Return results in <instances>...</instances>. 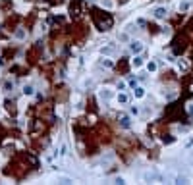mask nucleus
Returning <instances> with one entry per match:
<instances>
[{
    "label": "nucleus",
    "mask_w": 193,
    "mask_h": 185,
    "mask_svg": "<svg viewBox=\"0 0 193 185\" xmlns=\"http://www.w3.org/2000/svg\"><path fill=\"white\" fill-rule=\"evenodd\" d=\"M153 14H155L156 19H164L168 12H166V8H155V12H153Z\"/></svg>",
    "instance_id": "nucleus-6"
},
{
    "label": "nucleus",
    "mask_w": 193,
    "mask_h": 185,
    "mask_svg": "<svg viewBox=\"0 0 193 185\" xmlns=\"http://www.w3.org/2000/svg\"><path fill=\"white\" fill-rule=\"evenodd\" d=\"M147 69H149V71H155V69H156V64H155V62H149V64H147Z\"/></svg>",
    "instance_id": "nucleus-17"
},
{
    "label": "nucleus",
    "mask_w": 193,
    "mask_h": 185,
    "mask_svg": "<svg viewBox=\"0 0 193 185\" xmlns=\"http://www.w3.org/2000/svg\"><path fill=\"white\" fill-rule=\"evenodd\" d=\"M33 133H39V131H45V124H43L41 120H35L33 121V127H31Z\"/></svg>",
    "instance_id": "nucleus-5"
},
{
    "label": "nucleus",
    "mask_w": 193,
    "mask_h": 185,
    "mask_svg": "<svg viewBox=\"0 0 193 185\" xmlns=\"http://www.w3.org/2000/svg\"><path fill=\"white\" fill-rule=\"evenodd\" d=\"M23 92H25V95H33V87L31 85H25V87H23Z\"/></svg>",
    "instance_id": "nucleus-16"
},
{
    "label": "nucleus",
    "mask_w": 193,
    "mask_h": 185,
    "mask_svg": "<svg viewBox=\"0 0 193 185\" xmlns=\"http://www.w3.org/2000/svg\"><path fill=\"white\" fill-rule=\"evenodd\" d=\"M189 116L193 118V104H191V108H189Z\"/></svg>",
    "instance_id": "nucleus-23"
},
{
    "label": "nucleus",
    "mask_w": 193,
    "mask_h": 185,
    "mask_svg": "<svg viewBox=\"0 0 193 185\" xmlns=\"http://www.w3.org/2000/svg\"><path fill=\"white\" fill-rule=\"evenodd\" d=\"M16 37H18V39H23V37H25V31L18 29V31H16Z\"/></svg>",
    "instance_id": "nucleus-18"
},
{
    "label": "nucleus",
    "mask_w": 193,
    "mask_h": 185,
    "mask_svg": "<svg viewBox=\"0 0 193 185\" xmlns=\"http://www.w3.org/2000/svg\"><path fill=\"white\" fill-rule=\"evenodd\" d=\"M50 2H52V4H56V2H58V4H60V2H62V0H50Z\"/></svg>",
    "instance_id": "nucleus-24"
},
{
    "label": "nucleus",
    "mask_w": 193,
    "mask_h": 185,
    "mask_svg": "<svg viewBox=\"0 0 193 185\" xmlns=\"http://www.w3.org/2000/svg\"><path fill=\"white\" fill-rule=\"evenodd\" d=\"M185 91H187L189 95H193V77H187V87H185Z\"/></svg>",
    "instance_id": "nucleus-10"
},
{
    "label": "nucleus",
    "mask_w": 193,
    "mask_h": 185,
    "mask_svg": "<svg viewBox=\"0 0 193 185\" xmlns=\"http://www.w3.org/2000/svg\"><path fill=\"white\" fill-rule=\"evenodd\" d=\"M131 114H139V108L137 106H131Z\"/></svg>",
    "instance_id": "nucleus-22"
},
{
    "label": "nucleus",
    "mask_w": 193,
    "mask_h": 185,
    "mask_svg": "<svg viewBox=\"0 0 193 185\" xmlns=\"http://www.w3.org/2000/svg\"><path fill=\"white\" fill-rule=\"evenodd\" d=\"M93 21H95L97 29H101V31H108L114 25V18L102 10H93Z\"/></svg>",
    "instance_id": "nucleus-1"
},
{
    "label": "nucleus",
    "mask_w": 193,
    "mask_h": 185,
    "mask_svg": "<svg viewBox=\"0 0 193 185\" xmlns=\"http://www.w3.org/2000/svg\"><path fill=\"white\" fill-rule=\"evenodd\" d=\"M102 52H106V54H110V52H114V46H108V48H102Z\"/></svg>",
    "instance_id": "nucleus-21"
},
{
    "label": "nucleus",
    "mask_w": 193,
    "mask_h": 185,
    "mask_svg": "<svg viewBox=\"0 0 193 185\" xmlns=\"http://www.w3.org/2000/svg\"><path fill=\"white\" fill-rule=\"evenodd\" d=\"M162 143H166V145L174 143V137H172V135H162Z\"/></svg>",
    "instance_id": "nucleus-11"
},
{
    "label": "nucleus",
    "mask_w": 193,
    "mask_h": 185,
    "mask_svg": "<svg viewBox=\"0 0 193 185\" xmlns=\"http://www.w3.org/2000/svg\"><path fill=\"white\" fill-rule=\"evenodd\" d=\"M143 179L151 181V183H162V181H168V177L162 174H156V172H147V174H143Z\"/></svg>",
    "instance_id": "nucleus-2"
},
{
    "label": "nucleus",
    "mask_w": 193,
    "mask_h": 185,
    "mask_svg": "<svg viewBox=\"0 0 193 185\" xmlns=\"http://www.w3.org/2000/svg\"><path fill=\"white\" fill-rule=\"evenodd\" d=\"M135 97H137V98H141V97H145V91H143V89L141 87H135Z\"/></svg>",
    "instance_id": "nucleus-14"
},
{
    "label": "nucleus",
    "mask_w": 193,
    "mask_h": 185,
    "mask_svg": "<svg viewBox=\"0 0 193 185\" xmlns=\"http://www.w3.org/2000/svg\"><path fill=\"white\" fill-rule=\"evenodd\" d=\"M129 50L133 52V54H139V52L143 50V44L139 41H131V42H129Z\"/></svg>",
    "instance_id": "nucleus-4"
},
{
    "label": "nucleus",
    "mask_w": 193,
    "mask_h": 185,
    "mask_svg": "<svg viewBox=\"0 0 193 185\" xmlns=\"http://www.w3.org/2000/svg\"><path fill=\"white\" fill-rule=\"evenodd\" d=\"M131 64H133L135 68H139V66L143 64V58H141V56H135V60H131Z\"/></svg>",
    "instance_id": "nucleus-13"
},
{
    "label": "nucleus",
    "mask_w": 193,
    "mask_h": 185,
    "mask_svg": "<svg viewBox=\"0 0 193 185\" xmlns=\"http://www.w3.org/2000/svg\"><path fill=\"white\" fill-rule=\"evenodd\" d=\"M101 97H102V98H104V100H108V98H110V97H112V92H110V91H108V89H104V91H101Z\"/></svg>",
    "instance_id": "nucleus-12"
},
{
    "label": "nucleus",
    "mask_w": 193,
    "mask_h": 185,
    "mask_svg": "<svg viewBox=\"0 0 193 185\" xmlns=\"http://www.w3.org/2000/svg\"><path fill=\"white\" fill-rule=\"evenodd\" d=\"M118 102H122V104H126V102H128V95H124V92H120V95H118Z\"/></svg>",
    "instance_id": "nucleus-15"
},
{
    "label": "nucleus",
    "mask_w": 193,
    "mask_h": 185,
    "mask_svg": "<svg viewBox=\"0 0 193 185\" xmlns=\"http://www.w3.org/2000/svg\"><path fill=\"white\" fill-rule=\"evenodd\" d=\"M4 106H6V110H8L10 114H16V104H14V100H6Z\"/></svg>",
    "instance_id": "nucleus-8"
},
{
    "label": "nucleus",
    "mask_w": 193,
    "mask_h": 185,
    "mask_svg": "<svg viewBox=\"0 0 193 185\" xmlns=\"http://www.w3.org/2000/svg\"><path fill=\"white\" fill-rule=\"evenodd\" d=\"M81 6H83V2H81V0H72V4H70V16H72L74 19L81 18V14H83Z\"/></svg>",
    "instance_id": "nucleus-3"
},
{
    "label": "nucleus",
    "mask_w": 193,
    "mask_h": 185,
    "mask_svg": "<svg viewBox=\"0 0 193 185\" xmlns=\"http://www.w3.org/2000/svg\"><path fill=\"white\" fill-rule=\"evenodd\" d=\"M120 125H122L124 129H128L129 125H131V121H129V118H128V116H120Z\"/></svg>",
    "instance_id": "nucleus-7"
},
{
    "label": "nucleus",
    "mask_w": 193,
    "mask_h": 185,
    "mask_svg": "<svg viewBox=\"0 0 193 185\" xmlns=\"http://www.w3.org/2000/svg\"><path fill=\"white\" fill-rule=\"evenodd\" d=\"M101 66H104V68H110L112 62H110V60H102V62H101Z\"/></svg>",
    "instance_id": "nucleus-19"
},
{
    "label": "nucleus",
    "mask_w": 193,
    "mask_h": 185,
    "mask_svg": "<svg viewBox=\"0 0 193 185\" xmlns=\"http://www.w3.org/2000/svg\"><path fill=\"white\" fill-rule=\"evenodd\" d=\"M118 69L122 71V73H126V71H128V60H126V58H122V60H120V64H118Z\"/></svg>",
    "instance_id": "nucleus-9"
},
{
    "label": "nucleus",
    "mask_w": 193,
    "mask_h": 185,
    "mask_svg": "<svg viewBox=\"0 0 193 185\" xmlns=\"http://www.w3.org/2000/svg\"><path fill=\"white\" fill-rule=\"evenodd\" d=\"M12 87H14V85H12V81H6V83H4V89H6V91H10Z\"/></svg>",
    "instance_id": "nucleus-20"
}]
</instances>
